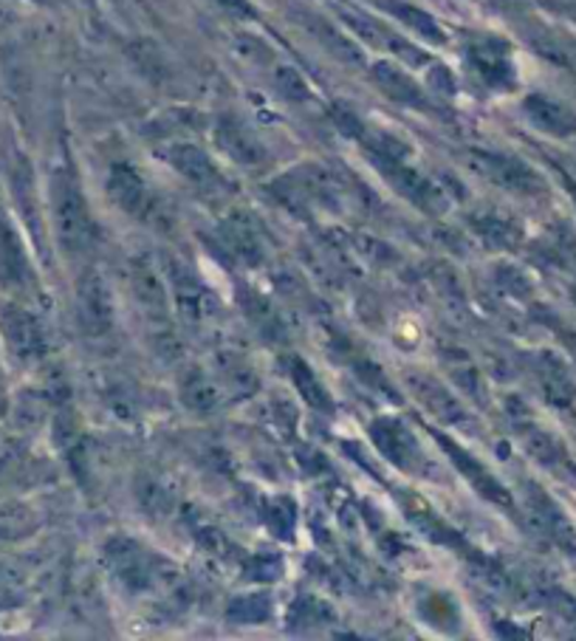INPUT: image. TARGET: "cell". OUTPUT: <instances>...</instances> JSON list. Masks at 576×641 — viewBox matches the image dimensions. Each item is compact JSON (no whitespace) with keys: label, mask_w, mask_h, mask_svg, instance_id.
Returning a JSON list of instances; mask_svg holds the SVG:
<instances>
[{"label":"cell","mask_w":576,"mask_h":641,"mask_svg":"<svg viewBox=\"0 0 576 641\" xmlns=\"http://www.w3.org/2000/svg\"><path fill=\"white\" fill-rule=\"evenodd\" d=\"M271 80H274V88H278L283 97H289V99L311 97V90H308L306 80H303V76H299L292 65H274V74H271Z\"/></svg>","instance_id":"603a6c76"},{"label":"cell","mask_w":576,"mask_h":641,"mask_svg":"<svg viewBox=\"0 0 576 641\" xmlns=\"http://www.w3.org/2000/svg\"><path fill=\"white\" fill-rule=\"evenodd\" d=\"M299 21L340 62H345V65H361L365 62V55H361L354 37H347L333 23L322 21L320 14H299Z\"/></svg>","instance_id":"2e32d148"},{"label":"cell","mask_w":576,"mask_h":641,"mask_svg":"<svg viewBox=\"0 0 576 641\" xmlns=\"http://www.w3.org/2000/svg\"><path fill=\"white\" fill-rule=\"evenodd\" d=\"M469 62L480 83L489 88H512L514 85V65L508 57V46L498 37H483V40L469 46Z\"/></svg>","instance_id":"ba28073f"},{"label":"cell","mask_w":576,"mask_h":641,"mask_svg":"<svg viewBox=\"0 0 576 641\" xmlns=\"http://www.w3.org/2000/svg\"><path fill=\"white\" fill-rule=\"evenodd\" d=\"M51 213H54V227L60 246L69 255H79L94 241V221H90L88 204H85L83 186L71 167L57 170L51 179Z\"/></svg>","instance_id":"6da1fadb"},{"label":"cell","mask_w":576,"mask_h":641,"mask_svg":"<svg viewBox=\"0 0 576 641\" xmlns=\"http://www.w3.org/2000/svg\"><path fill=\"white\" fill-rule=\"evenodd\" d=\"M212 3H218L223 12L237 14V17H255V9H252L249 0H212Z\"/></svg>","instance_id":"d4e9b609"},{"label":"cell","mask_w":576,"mask_h":641,"mask_svg":"<svg viewBox=\"0 0 576 641\" xmlns=\"http://www.w3.org/2000/svg\"><path fill=\"white\" fill-rule=\"evenodd\" d=\"M294 382H297V387L303 390V396H306L308 401H311L314 408L320 410H331V404H328V394L320 387V382H317V376H314L311 367H306L299 359H294Z\"/></svg>","instance_id":"7402d4cb"},{"label":"cell","mask_w":576,"mask_h":641,"mask_svg":"<svg viewBox=\"0 0 576 641\" xmlns=\"http://www.w3.org/2000/svg\"><path fill=\"white\" fill-rule=\"evenodd\" d=\"M438 442L444 444V449H446V452H450V456H452V461L461 463V467H464V469H461V472H464L466 477H473L475 489H478L480 495H487L489 500H494V504H508L506 489H503V486H500V483L494 481V477L489 475L487 469L480 467V463L475 461L473 456H466L464 449H458V444L446 442V438H438Z\"/></svg>","instance_id":"ac0fdd59"},{"label":"cell","mask_w":576,"mask_h":641,"mask_svg":"<svg viewBox=\"0 0 576 641\" xmlns=\"http://www.w3.org/2000/svg\"><path fill=\"white\" fill-rule=\"evenodd\" d=\"M170 277H173V294L179 303L181 314L187 319H209L216 317V297L209 294L189 271L181 269V263H170Z\"/></svg>","instance_id":"7c38bea8"},{"label":"cell","mask_w":576,"mask_h":641,"mask_svg":"<svg viewBox=\"0 0 576 641\" xmlns=\"http://www.w3.org/2000/svg\"><path fill=\"white\" fill-rule=\"evenodd\" d=\"M469 165L478 170L480 176H487L494 184L506 186L512 193L535 195L542 190V179L517 156H506L498 150H469Z\"/></svg>","instance_id":"3957f363"},{"label":"cell","mask_w":576,"mask_h":641,"mask_svg":"<svg viewBox=\"0 0 576 641\" xmlns=\"http://www.w3.org/2000/svg\"><path fill=\"white\" fill-rule=\"evenodd\" d=\"M410 387L418 394L424 408L430 410L436 419H441L444 424H455V427H466L469 413H466L464 404H461L455 396L446 394L444 385H438V382L430 379V376H413Z\"/></svg>","instance_id":"9a60e30c"},{"label":"cell","mask_w":576,"mask_h":641,"mask_svg":"<svg viewBox=\"0 0 576 641\" xmlns=\"http://www.w3.org/2000/svg\"><path fill=\"white\" fill-rule=\"evenodd\" d=\"M333 9H336L340 21L347 26V32L359 37L361 43H368L373 49L396 57V60L407 62V65H424V62H427V55H424L421 49H416L410 40H404L399 32H393L388 23H382L379 17H373V14L347 7L342 0H333Z\"/></svg>","instance_id":"7a4b0ae2"},{"label":"cell","mask_w":576,"mask_h":641,"mask_svg":"<svg viewBox=\"0 0 576 641\" xmlns=\"http://www.w3.org/2000/svg\"><path fill=\"white\" fill-rule=\"evenodd\" d=\"M77 314L83 331H88V337H102V334L111 331L113 325V303L111 291L105 289L102 277L97 271H90L88 277H83L77 291Z\"/></svg>","instance_id":"8992f818"},{"label":"cell","mask_w":576,"mask_h":641,"mask_svg":"<svg viewBox=\"0 0 576 641\" xmlns=\"http://www.w3.org/2000/svg\"><path fill=\"white\" fill-rule=\"evenodd\" d=\"M523 111H526L528 122L540 128L542 133H551V136H574L576 133V113L568 111L565 105H560L556 99L542 97V94H531L523 102Z\"/></svg>","instance_id":"5bb4252c"},{"label":"cell","mask_w":576,"mask_h":641,"mask_svg":"<svg viewBox=\"0 0 576 641\" xmlns=\"http://www.w3.org/2000/svg\"><path fill=\"white\" fill-rule=\"evenodd\" d=\"M108 195L113 198L119 209H125L131 215H147L154 209V198H150V190H147L145 179L139 176V170L125 161H117L108 173Z\"/></svg>","instance_id":"30bf717a"},{"label":"cell","mask_w":576,"mask_h":641,"mask_svg":"<svg viewBox=\"0 0 576 641\" xmlns=\"http://www.w3.org/2000/svg\"><path fill=\"white\" fill-rule=\"evenodd\" d=\"M370 76H373V83L379 85L382 94H388L393 102L407 105V108H418V111L430 108V99H427L421 85H418L402 65H396V62H376L373 69H370Z\"/></svg>","instance_id":"8fae6325"},{"label":"cell","mask_w":576,"mask_h":641,"mask_svg":"<svg viewBox=\"0 0 576 641\" xmlns=\"http://www.w3.org/2000/svg\"><path fill=\"white\" fill-rule=\"evenodd\" d=\"M223 238L235 249L237 255L246 257V261H257L260 257V241H257L255 229L252 223L246 221L244 215H237V218H230L226 227H223Z\"/></svg>","instance_id":"d6986e66"},{"label":"cell","mask_w":576,"mask_h":641,"mask_svg":"<svg viewBox=\"0 0 576 641\" xmlns=\"http://www.w3.org/2000/svg\"><path fill=\"white\" fill-rule=\"evenodd\" d=\"M370 3L384 9L388 14H393L396 21H402L407 28H413V32H416L418 37H424L427 43H436V46L446 43L444 28L438 26V21L430 12H424V9L413 7V3H404V0H370Z\"/></svg>","instance_id":"e0dca14e"},{"label":"cell","mask_w":576,"mask_h":641,"mask_svg":"<svg viewBox=\"0 0 576 641\" xmlns=\"http://www.w3.org/2000/svg\"><path fill=\"white\" fill-rule=\"evenodd\" d=\"M373 442L379 444V449H382L384 456L396 463V467L413 469L418 461H421V449H418L416 435L404 427L402 421H390V419L376 421Z\"/></svg>","instance_id":"4fadbf2b"},{"label":"cell","mask_w":576,"mask_h":641,"mask_svg":"<svg viewBox=\"0 0 576 641\" xmlns=\"http://www.w3.org/2000/svg\"><path fill=\"white\" fill-rule=\"evenodd\" d=\"M164 156L167 161H170V165H173L175 170L189 181V184L198 186L201 193H218V190H223V184H226L216 161L209 159L207 153H204L198 145L175 142Z\"/></svg>","instance_id":"52a82bcc"},{"label":"cell","mask_w":576,"mask_h":641,"mask_svg":"<svg viewBox=\"0 0 576 641\" xmlns=\"http://www.w3.org/2000/svg\"><path fill=\"white\" fill-rule=\"evenodd\" d=\"M0 286L9 291H21V294H28L35 289V275L28 266L21 234L9 218L3 193H0Z\"/></svg>","instance_id":"277c9868"},{"label":"cell","mask_w":576,"mask_h":641,"mask_svg":"<svg viewBox=\"0 0 576 641\" xmlns=\"http://www.w3.org/2000/svg\"><path fill=\"white\" fill-rule=\"evenodd\" d=\"M475 227H478V232L483 234L487 241H492L494 246H508V243L517 238V229H514L512 223L492 218V215H487V218H475Z\"/></svg>","instance_id":"cb8c5ba5"},{"label":"cell","mask_w":576,"mask_h":641,"mask_svg":"<svg viewBox=\"0 0 576 641\" xmlns=\"http://www.w3.org/2000/svg\"><path fill=\"white\" fill-rule=\"evenodd\" d=\"M535 49H540L542 55L551 57V60L560 62V65H565V69H571L576 74V37L549 32V35L535 37Z\"/></svg>","instance_id":"44dd1931"},{"label":"cell","mask_w":576,"mask_h":641,"mask_svg":"<svg viewBox=\"0 0 576 641\" xmlns=\"http://www.w3.org/2000/svg\"><path fill=\"white\" fill-rule=\"evenodd\" d=\"M221 385L207 379V376H193V379L184 385V401H187V408L193 410H201V413L216 410L218 404H221Z\"/></svg>","instance_id":"ffe728a7"},{"label":"cell","mask_w":576,"mask_h":641,"mask_svg":"<svg viewBox=\"0 0 576 641\" xmlns=\"http://www.w3.org/2000/svg\"><path fill=\"white\" fill-rule=\"evenodd\" d=\"M216 142L232 161H237V165L244 167H260L269 159V153L260 145V138L235 117H223L221 122H218Z\"/></svg>","instance_id":"9c48e42d"},{"label":"cell","mask_w":576,"mask_h":641,"mask_svg":"<svg viewBox=\"0 0 576 641\" xmlns=\"http://www.w3.org/2000/svg\"><path fill=\"white\" fill-rule=\"evenodd\" d=\"M0 328L7 337L9 351L21 362H37L46 353V334L35 314H28L21 305H0Z\"/></svg>","instance_id":"5b68a950"}]
</instances>
